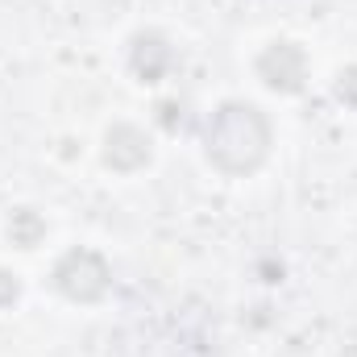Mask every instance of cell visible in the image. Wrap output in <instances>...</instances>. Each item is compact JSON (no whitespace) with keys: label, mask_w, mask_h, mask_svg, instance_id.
Instances as JSON below:
<instances>
[{"label":"cell","mask_w":357,"mask_h":357,"mask_svg":"<svg viewBox=\"0 0 357 357\" xmlns=\"http://www.w3.org/2000/svg\"><path fill=\"white\" fill-rule=\"evenodd\" d=\"M270 125L254 104H225L208 121V158L229 175H245V171L262 167Z\"/></svg>","instance_id":"cell-1"},{"label":"cell","mask_w":357,"mask_h":357,"mask_svg":"<svg viewBox=\"0 0 357 357\" xmlns=\"http://www.w3.org/2000/svg\"><path fill=\"white\" fill-rule=\"evenodd\" d=\"M299 54H303V50L291 46V42L270 46L266 54H262V63H258L262 79H266L274 91H299L303 88V71H307V59H299Z\"/></svg>","instance_id":"cell-3"},{"label":"cell","mask_w":357,"mask_h":357,"mask_svg":"<svg viewBox=\"0 0 357 357\" xmlns=\"http://www.w3.org/2000/svg\"><path fill=\"white\" fill-rule=\"evenodd\" d=\"M91 262H96V254H88V250L67 254V258H63V266L54 270L59 291H63V295H71V299H84V303L100 299V295H104V287H108V266H96L88 274Z\"/></svg>","instance_id":"cell-2"}]
</instances>
